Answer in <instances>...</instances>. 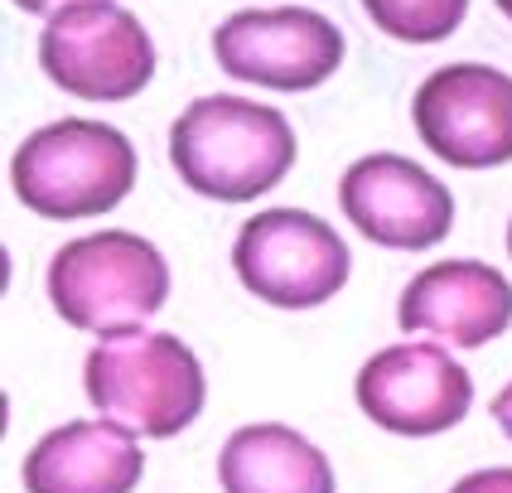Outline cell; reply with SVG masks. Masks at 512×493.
<instances>
[{
	"instance_id": "1",
	"label": "cell",
	"mask_w": 512,
	"mask_h": 493,
	"mask_svg": "<svg viewBox=\"0 0 512 493\" xmlns=\"http://www.w3.org/2000/svg\"><path fill=\"white\" fill-rule=\"evenodd\" d=\"M170 160L179 179L218 203L271 194L295 165V131L276 107L232 92L189 102L170 126Z\"/></svg>"
},
{
	"instance_id": "2",
	"label": "cell",
	"mask_w": 512,
	"mask_h": 493,
	"mask_svg": "<svg viewBox=\"0 0 512 493\" xmlns=\"http://www.w3.org/2000/svg\"><path fill=\"white\" fill-rule=\"evenodd\" d=\"M83 392L107 421L150 440H170L194 426L208 402L194 348L160 329L102 334L83 363Z\"/></svg>"
},
{
	"instance_id": "3",
	"label": "cell",
	"mask_w": 512,
	"mask_h": 493,
	"mask_svg": "<svg viewBox=\"0 0 512 493\" xmlns=\"http://www.w3.org/2000/svg\"><path fill=\"white\" fill-rule=\"evenodd\" d=\"M10 184L39 218H97L136 189V145L107 121L63 116L20 141Z\"/></svg>"
},
{
	"instance_id": "4",
	"label": "cell",
	"mask_w": 512,
	"mask_h": 493,
	"mask_svg": "<svg viewBox=\"0 0 512 493\" xmlns=\"http://www.w3.org/2000/svg\"><path fill=\"white\" fill-rule=\"evenodd\" d=\"M49 300L73 329L97 339L141 329L170 300V266L141 232H87L54 252Z\"/></svg>"
},
{
	"instance_id": "5",
	"label": "cell",
	"mask_w": 512,
	"mask_h": 493,
	"mask_svg": "<svg viewBox=\"0 0 512 493\" xmlns=\"http://www.w3.org/2000/svg\"><path fill=\"white\" fill-rule=\"evenodd\" d=\"M232 271L256 300L276 310H314L343 290L353 257L324 218L305 208H266L237 232Z\"/></svg>"
},
{
	"instance_id": "6",
	"label": "cell",
	"mask_w": 512,
	"mask_h": 493,
	"mask_svg": "<svg viewBox=\"0 0 512 493\" xmlns=\"http://www.w3.org/2000/svg\"><path fill=\"white\" fill-rule=\"evenodd\" d=\"M39 68L83 102H126L155 78V44L116 0H78L49 15Z\"/></svg>"
},
{
	"instance_id": "7",
	"label": "cell",
	"mask_w": 512,
	"mask_h": 493,
	"mask_svg": "<svg viewBox=\"0 0 512 493\" xmlns=\"http://www.w3.org/2000/svg\"><path fill=\"white\" fill-rule=\"evenodd\" d=\"M218 68L237 83H256L271 92H310L334 78L343 63V34L329 15L305 5H271V10H237L213 34Z\"/></svg>"
},
{
	"instance_id": "8",
	"label": "cell",
	"mask_w": 512,
	"mask_h": 493,
	"mask_svg": "<svg viewBox=\"0 0 512 493\" xmlns=\"http://www.w3.org/2000/svg\"><path fill=\"white\" fill-rule=\"evenodd\" d=\"M411 116L430 155L455 170L512 160V78L488 63L435 68L411 102Z\"/></svg>"
},
{
	"instance_id": "9",
	"label": "cell",
	"mask_w": 512,
	"mask_h": 493,
	"mask_svg": "<svg viewBox=\"0 0 512 493\" xmlns=\"http://www.w3.org/2000/svg\"><path fill=\"white\" fill-rule=\"evenodd\" d=\"M353 397L392 435H440L474 406V377L440 344H392L358 368Z\"/></svg>"
},
{
	"instance_id": "10",
	"label": "cell",
	"mask_w": 512,
	"mask_h": 493,
	"mask_svg": "<svg viewBox=\"0 0 512 493\" xmlns=\"http://www.w3.org/2000/svg\"><path fill=\"white\" fill-rule=\"evenodd\" d=\"M348 223L377 247L426 252L455 223L450 189L406 155H363L339 179Z\"/></svg>"
},
{
	"instance_id": "11",
	"label": "cell",
	"mask_w": 512,
	"mask_h": 493,
	"mask_svg": "<svg viewBox=\"0 0 512 493\" xmlns=\"http://www.w3.org/2000/svg\"><path fill=\"white\" fill-rule=\"evenodd\" d=\"M397 324L406 334H430L450 348H479L512 324V281L488 261H435L406 281Z\"/></svg>"
},
{
	"instance_id": "12",
	"label": "cell",
	"mask_w": 512,
	"mask_h": 493,
	"mask_svg": "<svg viewBox=\"0 0 512 493\" xmlns=\"http://www.w3.org/2000/svg\"><path fill=\"white\" fill-rule=\"evenodd\" d=\"M145 474L136 435L116 421H68L20 464L25 493H131Z\"/></svg>"
},
{
	"instance_id": "13",
	"label": "cell",
	"mask_w": 512,
	"mask_h": 493,
	"mask_svg": "<svg viewBox=\"0 0 512 493\" xmlns=\"http://www.w3.org/2000/svg\"><path fill=\"white\" fill-rule=\"evenodd\" d=\"M218 484L223 493H334V464L300 431L261 421L228 435Z\"/></svg>"
},
{
	"instance_id": "14",
	"label": "cell",
	"mask_w": 512,
	"mask_h": 493,
	"mask_svg": "<svg viewBox=\"0 0 512 493\" xmlns=\"http://www.w3.org/2000/svg\"><path fill=\"white\" fill-rule=\"evenodd\" d=\"M368 20L401 44H440L464 25L469 0H363Z\"/></svg>"
},
{
	"instance_id": "15",
	"label": "cell",
	"mask_w": 512,
	"mask_h": 493,
	"mask_svg": "<svg viewBox=\"0 0 512 493\" xmlns=\"http://www.w3.org/2000/svg\"><path fill=\"white\" fill-rule=\"evenodd\" d=\"M450 493H512V469H474Z\"/></svg>"
},
{
	"instance_id": "16",
	"label": "cell",
	"mask_w": 512,
	"mask_h": 493,
	"mask_svg": "<svg viewBox=\"0 0 512 493\" xmlns=\"http://www.w3.org/2000/svg\"><path fill=\"white\" fill-rule=\"evenodd\" d=\"M493 421H498V426H503V435L512 440V382L498 392V397H493Z\"/></svg>"
},
{
	"instance_id": "17",
	"label": "cell",
	"mask_w": 512,
	"mask_h": 493,
	"mask_svg": "<svg viewBox=\"0 0 512 493\" xmlns=\"http://www.w3.org/2000/svg\"><path fill=\"white\" fill-rule=\"evenodd\" d=\"M25 15H58L63 5H78V0H15Z\"/></svg>"
},
{
	"instance_id": "18",
	"label": "cell",
	"mask_w": 512,
	"mask_h": 493,
	"mask_svg": "<svg viewBox=\"0 0 512 493\" xmlns=\"http://www.w3.org/2000/svg\"><path fill=\"white\" fill-rule=\"evenodd\" d=\"M493 5H498V10H503V15L512 20V0H493Z\"/></svg>"
},
{
	"instance_id": "19",
	"label": "cell",
	"mask_w": 512,
	"mask_h": 493,
	"mask_svg": "<svg viewBox=\"0 0 512 493\" xmlns=\"http://www.w3.org/2000/svg\"><path fill=\"white\" fill-rule=\"evenodd\" d=\"M508 252H512V223H508Z\"/></svg>"
}]
</instances>
